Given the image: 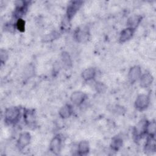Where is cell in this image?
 Here are the masks:
<instances>
[{
  "instance_id": "obj_25",
  "label": "cell",
  "mask_w": 156,
  "mask_h": 156,
  "mask_svg": "<svg viewBox=\"0 0 156 156\" xmlns=\"http://www.w3.org/2000/svg\"><path fill=\"white\" fill-rule=\"evenodd\" d=\"M8 58V54L6 51L4 49H1L0 51V58H1V62L2 63L5 62V61L7 60Z\"/></svg>"
},
{
  "instance_id": "obj_15",
  "label": "cell",
  "mask_w": 156,
  "mask_h": 156,
  "mask_svg": "<svg viewBox=\"0 0 156 156\" xmlns=\"http://www.w3.org/2000/svg\"><path fill=\"white\" fill-rule=\"evenodd\" d=\"M24 120L28 126L34 125L35 122V113L33 110H26L24 112Z\"/></svg>"
},
{
  "instance_id": "obj_13",
  "label": "cell",
  "mask_w": 156,
  "mask_h": 156,
  "mask_svg": "<svg viewBox=\"0 0 156 156\" xmlns=\"http://www.w3.org/2000/svg\"><path fill=\"white\" fill-rule=\"evenodd\" d=\"M75 39L79 42H85L89 38V33L85 29H77L75 32Z\"/></svg>"
},
{
  "instance_id": "obj_19",
  "label": "cell",
  "mask_w": 156,
  "mask_h": 156,
  "mask_svg": "<svg viewBox=\"0 0 156 156\" xmlns=\"http://www.w3.org/2000/svg\"><path fill=\"white\" fill-rule=\"evenodd\" d=\"M145 149L147 152H154L155 151V139L154 136H151L147 140L146 146H145Z\"/></svg>"
},
{
  "instance_id": "obj_20",
  "label": "cell",
  "mask_w": 156,
  "mask_h": 156,
  "mask_svg": "<svg viewBox=\"0 0 156 156\" xmlns=\"http://www.w3.org/2000/svg\"><path fill=\"white\" fill-rule=\"evenodd\" d=\"M122 145V140L119 137L114 138L111 143V148L115 151H118Z\"/></svg>"
},
{
  "instance_id": "obj_4",
  "label": "cell",
  "mask_w": 156,
  "mask_h": 156,
  "mask_svg": "<svg viewBox=\"0 0 156 156\" xmlns=\"http://www.w3.org/2000/svg\"><path fill=\"white\" fill-rule=\"evenodd\" d=\"M148 122L146 119H142L136 125L133 130L134 135L136 138H140L144 134L146 133Z\"/></svg>"
},
{
  "instance_id": "obj_26",
  "label": "cell",
  "mask_w": 156,
  "mask_h": 156,
  "mask_svg": "<svg viewBox=\"0 0 156 156\" xmlns=\"http://www.w3.org/2000/svg\"><path fill=\"white\" fill-rule=\"evenodd\" d=\"M60 68V66L59 63H55L54 65V67H53V70H54V73L55 74H57L59 72Z\"/></svg>"
},
{
  "instance_id": "obj_11",
  "label": "cell",
  "mask_w": 156,
  "mask_h": 156,
  "mask_svg": "<svg viewBox=\"0 0 156 156\" xmlns=\"http://www.w3.org/2000/svg\"><path fill=\"white\" fill-rule=\"evenodd\" d=\"M153 80H154V78L152 74L148 73H144L141 74L140 78V85L144 88L147 87L152 84Z\"/></svg>"
},
{
  "instance_id": "obj_1",
  "label": "cell",
  "mask_w": 156,
  "mask_h": 156,
  "mask_svg": "<svg viewBox=\"0 0 156 156\" xmlns=\"http://www.w3.org/2000/svg\"><path fill=\"white\" fill-rule=\"evenodd\" d=\"M20 116V110L16 107L7 108L4 113V120L9 124H15L18 122Z\"/></svg>"
},
{
  "instance_id": "obj_8",
  "label": "cell",
  "mask_w": 156,
  "mask_h": 156,
  "mask_svg": "<svg viewBox=\"0 0 156 156\" xmlns=\"http://www.w3.org/2000/svg\"><path fill=\"white\" fill-rule=\"evenodd\" d=\"M30 135L28 132H23L22 133L18 140H17V146L20 149H23L25 147H26L30 141Z\"/></svg>"
},
{
  "instance_id": "obj_9",
  "label": "cell",
  "mask_w": 156,
  "mask_h": 156,
  "mask_svg": "<svg viewBox=\"0 0 156 156\" xmlns=\"http://www.w3.org/2000/svg\"><path fill=\"white\" fill-rule=\"evenodd\" d=\"M15 16L18 18H21V16L25 13L27 10V4L24 1H17L15 2Z\"/></svg>"
},
{
  "instance_id": "obj_6",
  "label": "cell",
  "mask_w": 156,
  "mask_h": 156,
  "mask_svg": "<svg viewBox=\"0 0 156 156\" xmlns=\"http://www.w3.org/2000/svg\"><path fill=\"white\" fill-rule=\"evenodd\" d=\"M141 69L139 66H134L132 67L128 73L129 81L133 83L140 79L141 76Z\"/></svg>"
},
{
  "instance_id": "obj_10",
  "label": "cell",
  "mask_w": 156,
  "mask_h": 156,
  "mask_svg": "<svg viewBox=\"0 0 156 156\" xmlns=\"http://www.w3.org/2000/svg\"><path fill=\"white\" fill-rule=\"evenodd\" d=\"M134 32H135V29L129 27L123 29L119 35V41L121 43H124L130 40L134 34Z\"/></svg>"
},
{
  "instance_id": "obj_18",
  "label": "cell",
  "mask_w": 156,
  "mask_h": 156,
  "mask_svg": "<svg viewBox=\"0 0 156 156\" xmlns=\"http://www.w3.org/2000/svg\"><path fill=\"white\" fill-rule=\"evenodd\" d=\"M62 60L63 65L66 67H70L72 65V59L68 52L63 51L61 54Z\"/></svg>"
},
{
  "instance_id": "obj_22",
  "label": "cell",
  "mask_w": 156,
  "mask_h": 156,
  "mask_svg": "<svg viewBox=\"0 0 156 156\" xmlns=\"http://www.w3.org/2000/svg\"><path fill=\"white\" fill-rule=\"evenodd\" d=\"M16 29L21 32L24 31L25 29V22L22 18H18L16 23Z\"/></svg>"
},
{
  "instance_id": "obj_14",
  "label": "cell",
  "mask_w": 156,
  "mask_h": 156,
  "mask_svg": "<svg viewBox=\"0 0 156 156\" xmlns=\"http://www.w3.org/2000/svg\"><path fill=\"white\" fill-rule=\"evenodd\" d=\"M96 74V69L94 68H88L82 73V77L86 81H89L93 79Z\"/></svg>"
},
{
  "instance_id": "obj_23",
  "label": "cell",
  "mask_w": 156,
  "mask_h": 156,
  "mask_svg": "<svg viewBox=\"0 0 156 156\" xmlns=\"http://www.w3.org/2000/svg\"><path fill=\"white\" fill-rule=\"evenodd\" d=\"M95 88L99 93H104L106 90V86L102 82H96L95 85Z\"/></svg>"
},
{
  "instance_id": "obj_12",
  "label": "cell",
  "mask_w": 156,
  "mask_h": 156,
  "mask_svg": "<svg viewBox=\"0 0 156 156\" xmlns=\"http://www.w3.org/2000/svg\"><path fill=\"white\" fill-rule=\"evenodd\" d=\"M73 107L70 104H65L60 109L58 112L59 116L63 119L69 118L73 114Z\"/></svg>"
},
{
  "instance_id": "obj_17",
  "label": "cell",
  "mask_w": 156,
  "mask_h": 156,
  "mask_svg": "<svg viewBox=\"0 0 156 156\" xmlns=\"http://www.w3.org/2000/svg\"><path fill=\"white\" fill-rule=\"evenodd\" d=\"M142 17L140 15H133L130 16L127 21V25L129 27L135 29L136 27L138 26L141 21Z\"/></svg>"
},
{
  "instance_id": "obj_21",
  "label": "cell",
  "mask_w": 156,
  "mask_h": 156,
  "mask_svg": "<svg viewBox=\"0 0 156 156\" xmlns=\"http://www.w3.org/2000/svg\"><path fill=\"white\" fill-rule=\"evenodd\" d=\"M155 132V122H148L146 133H148L149 136H154Z\"/></svg>"
},
{
  "instance_id": "obj_16",
  "label": "cell",
  "mask_w": 156,
  "mask_h": 156,
  "mask_svg": "<svg viewBox=\"0 0 156 156\" xmlns=\"http://www.w3.org/2000/svg\"><path fill=\"white\" fill-rule=\"evenodd\" d=\"M89 150H90L89 144L87 141H82L79 143L77 146V151L79 155H86L89 152Z\"/></svg>"
},
{
  "instance_id": "obj_5",
  "label": "cell",
  "mask_w": 156,
  "mask_h": 156,
  "mask_svg": "<svg viewBox=\"0 0 156 156\" xmlns=\"http://www.w3.org/2000/svg\"><path fill=\"white\" fill-rule=\"evenodd\" d=\"M61 148L62 139L59 135H56L51 141L49 144V149L53 154L57 155L60 153Z\"/></svg>"
},
{
  "instance_id": "obj_3",
  "label": "cell",
  "mask_w": 156,
  "mask_h": 156,
  "mask_svg": "<svg viewBox=\"0 0 156 156\" xmlns=\"http://www.w3.org/2000/svg\"><path fill=\"white\" fill-rule=\"evenodd\" d=\"M82 3V1H80L70 2L66 10V18L68 20H70L74 16V15L81 7Z\"/></svg>"
},
{
  "instance_id": "obj_24",
  "label": "cell",
  "mask_w": 156,
  "mask_h": 156,
  "mask_svg": "<svg viewBox=\"0 0 156 156\" xmlns=\"http://www.w3.org/2000/svg\"><path fill=\"white\" fill-rule=\"evenodd\" d=\"M112 111L115 113H116L118 114H122L125 112V109L123 107L119 106V105H112Z\"/></svg>"
},
{
  "instance_id": "obj_7",
  "label": "cell",
  "mask_w": 156,
  "mask_h": 156,
  "mask_svg": "<svg viewBox=\"0 0 156 156\" xmlns=\"http://www.w3.org/2000/svg\"><path fill=\"white\" fill-rule=\"evenodd\" d=\"M86 98V94L80 91H76L73 92L70 96L71 101L76 105H81L85 101Z\"/></svg>"
},
{
  "instance_id": "obj_2",
  "label": "cell",
  "mask_w": 156,
  "mask_h": 156,
  "mask_svg": "<svg viewBox=\"0 0 156 156\" xmlns=\"http://www.w3.org/2000/svg\"><path fill=\"white\" fill-rule=\"evenodd\" d=\"M150 102L149 97L144 94H140L137 96L135 101V107L139 110H143L146 109Z\"/></svg>"
}]
</instances>
